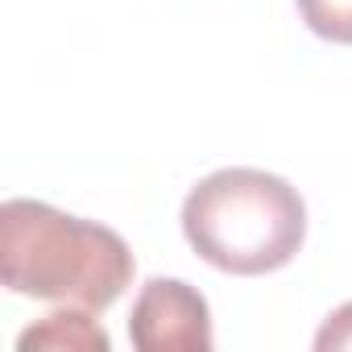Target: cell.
Returning <instances> with one entry per match:
<instances>
[{"mask_svg": "<svg viewBox=\"0 0 352 352\" xmlns=\"http://www.w3.org/2000/svg\"><path fill=\"white\" fill-rule=\"evenodd\" d=\"M298 13L311 34L336 46H352V0H298Z\"/></svg>", "mask_w": 352, "mask_h": 352, "instance_id": "cell-5", "label": "cell"}, {"mask_svg": "<svg viewBox=\"0 0 352 352\" xmlns=\"http://www.w3.org/2000/svg\"><path fill=\"white\" fill-rule=\"evenodd\" d=\"M183 232L208 265L257 278L294 261L307 236V208L278 174L228 166L191 187L183 204Z\"/></svg>", "mask_w": 352, "mask_h": 352, "instance_id": "cell-2", "label": "cell"}, {"mask_svg": "<svg viewBox=\"0 0 352 352\" xmlns=\"http://www.w3.org/2000/svg\"><path fill=\"white\" fill-rule=\"evenodd\" d=\"M0 282L25 298L108 311L133 282V253L104 224L9 199L0 208Z\"/></svg>", "mask_w": 352, "mask_h": 352, "instance_id": "cell-1", "label": "cell"}, {"mask_svg": "<svg viewBox=\"0 0 352 352\" xmlns=\"http://www.w3.org/2000/svg\"><path fill=\"white\" fill-rule=\"evenodd\" d=\"M21 352L30 348H71V352H108L112 340L108 331L91 319L87 307H63V311H50L46 319H38L34 327L21 331L17 340Z\"/></svg>", "mask_w": 352, "mask_h": 352, "instance_id": "cell-4", "label": "cell"}, {"mask_svg": "<svg viewBox=\"0 0 352 352\" xmlns=\"http://www.w3.org/2000/svg\"><path fill=\"white\" fill-rule=\"evenodd\" d=\"M315 348L319 352H331V348H352V302H344L340 311L327 315V323L319 327L315 336Z\"/></svg>", "mask_w": 352, "mask_h": 352, "instance_id": "cell-6", "label": "cell"}, {"mask_svg": "<svg viewBox=\"0 0 352 352\" xmlns=\"http://www.w3.org/2000/svg\"><path fill=\"white\" fill-rule=\"evenodd\" d=\"M129 340L141 352H208L216 344L208 298L183 278H149L133 302Z\"/></svg>", "mask_w": 352, "mask_h": 352, "instance_id": "cell-3", "label": "cell"}]
</instances>
